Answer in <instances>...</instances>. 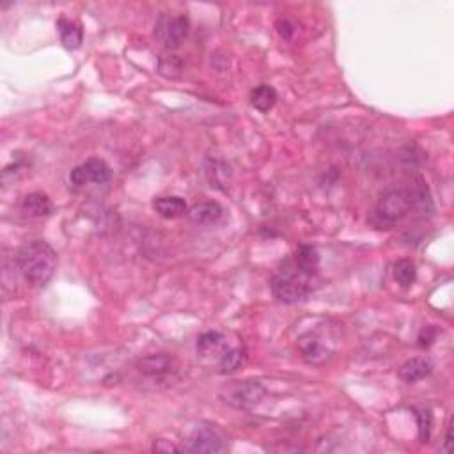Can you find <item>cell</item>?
<instances>
[{"mask_svg":"<svg viewBox=\"0 0 454 454\" xmlns=\"http://www.w3.org/2000/svg\"><path fill=\"white\" fill-rule=\"evenodd\" d=\"M266 396V389L256 380H248V382H236L229 385L222 393V399L227 405L234 406L240 410H251L258 406Z\"/></svg>","mask_w":454,"mask_h":454,"instance_id":"5b68a950","label":"cell"},{"mask_svg":"<svg viewBox=\"0 0 454 454\" xmlns=\"http://www.w3.org/2000/svg\"><path fill=\"white\" fill-rule=\"evenodd\" d=\"M57 29H59V36H61L62 45L68 50H76L80 49L84 41V32L80 24L76 21L68 20V18H61L57 21Z\"/></svg>","mask_w":454,"mask_h":454,"instance_id":"9a60e30c","label":"cell"},{"mask_svg":"<svg viewBox=\"0 0 454 454\" xmlns=\"http://www.w3.org/2000/svg\"><path fill=\"white\" fill-rule=\"evenodd\" d=\"M272 291L276 298L291 306V303L303 302L309 296L311 289L307 281H303L291 270H284L272 279Z\"/></svg>","mask_w":454,"mask_h":454,"instance_id":"8992f818","label":"cell"},{"mask_svg":"<svg viewBox=\"0 0 454 454\" xmlns=\"http://www.w3.org/2000/svg\"><path fill=\"white\" fill-rule=\"evenodd\" d=\"M295 266L303 276H313L320 268V252L313 245H300L295 254Z\"/></svg>","mask_w":454,"mask_h":454,"instance_id":"5bb4252c","label":"cell"},{"mask_svg":"<svg viewBox=\"0 0 454 454\" xmlns=\"http://www.w3.org/2000/svg\"><path fill=\"white\" fill-rule=\"evenodd\" d=\"M227 350L229 344L222 332L208 331L197 338V353L201 357H222Z\"/></svg>","mask_w":454,"mask_h":454,"instance_id":"30bf717a","label":"cell"},{"mask_svg":"<svg viewBox=\"0 0 454 454\" xmlns=\"http://www.w3.org/2000/svg\"><path fill=\"white\" fill-rule=\"evenodd\" d=\"M16 263L25 283L32 288H43L56 273L59 259L52 245L43 240H34L18 251Z\"/></svg>","mask_w":454,"mask_h":454,"instance_id":"6da1fadb","label":"cell"},{"mask_svg":"<svg viewBox=\"0 0 454 454\" xmlns=\"http://www.w3.org/2000/svg\"><path fill=\"white\" fill-rule=\"evenodd\" d=\"M190 31V21L185 14H162L155 25V38L166 49L176 50L181 46Z\"/></svg>","mask_w":454,"mask_h":454,"instance_id":"3957f363","label":"cell"},{"mask_svg":"<svg viewBox=\"0 0 454 454\" xmlns=\"http://www.w3.org/2000/svg\"><path fill=\"white\" fill-rule=\"evenodd\" d=\"M183 68H185V64L178 56H162L158 59V73L166 79L181 76Z\"/></svg>","mask_w":454,"mask_h":454,"instance_id":"d6986e66","label":"cell"},{"mask_svg":"<svg viewBox=\"0 0 454 454\" xmlns=\"http://www.w3.org/2000/svg\"><path fill=\"white\" fill-rule=\"evenodd\" d=\"M277 31H279V34L283 36L284 39H291L293 34H295V27H293L288 20L277 21Z\"/></svg>","mask_w":454,"mask_h":454,"instance_id":"7402d4cb","label":"cell"},{"mask_svg":"<svg viewBox=\"0 0 454 454\" xmlns=\"http://www.w3.org/2000/svg\"><path fill=\"white\" fill-rule=\"evenodd\" d=\"M227 449V438L218 428L211 424H201L192 430L185 442L183 451L188 453H224Z\"/></svg>","mask_w":454,"mask_h":454,"instance_id":"277c9868","label":"cell"},{"mask_svg":"<svg viewBox=\"0 0 454 454\" xmlns=\"http://www.w3.org/2000/svg\"><path fill=\"white\" fill-rule=\"evenodd\" d=\"M413 206V192L406 188L389 190L376 204V217L385 224H396Z\"/></svg>","mask_w":454,"mask_h":454,"instance_id":"7a4b0ae2","label":"cell"},{"mask_svg":"<svg viewBox=\"0 0 454 454\" xmlns=\"http://www.w3.org/2000/svg\"><path fill=\"white\" fill-rule=\"evenodd\" d=\"M84 176H86L87 183H94V185H105L111 181L112 171L109 163L101 158H89L86 163H82Z\"/></svg>","mask_w":454,"mask_h":454,"instance_id":"2e32d148","label":"cell"},{"mask_svg":"<svg viewBox=\"0 0 454 454\" xmlns=\"http://www.w3.org/2000/svg\"><path fill=\"white\" fill-rule=\"evenodd\" d=\"M153 208H155L156 213L163 218H178L183 217L185 213H188L186 201L178 196L156 197L155 203H153Z\"/></svg>","mask_w":454,"mask_h":454,"instance_id":"7c38bea8","label":"cell"},{"mask_svg":"<svg viewBox=\"0 0 454 454\" xmlns=\"http://www.w3.org/2000/svg\"><path fill=\"white\" fill-rule=\"evenodd\" d=\"M431 369H433V364H431L430 358L415 357L410 358V360H406L405 364L401 365L399 376H401L406 383H415L419 382V380L426 378L431 373Z\"/></svg>","mask_w":454,"mask_h":454,"instance_id":"8fae6325","label":"cell"},{"mask_svg":"<svg viewBox=\"0 0 454 454\" xmlns=\"http://www.w3.org/2000/svg\"><path fill=\"white\" fill-rule=\"evenodd\" d=\"M245 360V351L240 348H229L224 355L221 357V373L227 375V373H233L236 369H240V365Z\"/></svg>","mask_w":454,"mask_h":454,"instance_id":"ffe728a7","label":"cell"},{"mask_svg":"<svg viewBox=\"0 0 454 454\" xmlns=\"http://www.w3.org/2000/svg\"><path fill=\"white\" fill-rule=\"evenodd\" d=\"M153 449H155L156 453H171V451H176V453H178V451H181V449L176 448L174 444H167L166 440H158V442H156L155 448H153Z\"/></svg>","mask_w":454,"mask_h":454,"instance_id":"603a6c76","label":"cell"},{"mask_svg":"<svg viewBox=\"0 0 454 454\" xmlns=\"http://www.w3.org/2000/svg\"><path fill=\"white\" fill-rule=\"evenodd\" d=\"M298 348L302 351V357L306 358L309 364L314 365H321L328 360L331 357V351L328 348L321 343V339L318 336H314L313 332L309 334H303L302 338L298 339Z\"/></svg>","mask_w":454,"mask_h":454,"instance_id":"ba28073f","label":"cell"},{"mask_svg":"<svg viewBox=\"0 0 454 454\" xmlns=\"http://www.w3.org/2000/svg\"><path fill=\"white\" fill-rule=\"evenodd\" d=\"M21 210H24L27 215H31V217L41 218V217H49V215L52 213L54 204L46 193L34 192V193L25 196L24 203H21Z\"/></svg>","mask_w":454,"mask_h":454,"instance_id":"4fadbf2b","label":"cell"},{"mask_svg":"<svg viewBox=\"0 0 454 454\" xmlns=\"http://www.w3.org/2000/svg\"><path fill=\"white\" fill-rule=\"evenodd\" d=\"M417 420H419L420 442H428L431 433V423H433V417H431L430 410H419V412H417Z\"/></svg>","mask_w":454,"mask_h":454,"instance_id":"44dd1931","label":"cell"},{"mask_svg":"<svg viewBox=\"0 0 454 454\" xmlns=\"http://www.w3.org/2000/svg\"><path fill=\"white\" fill-rule=\"evenodd\" d=\"M224 217V208L217 201H203L188 210V218L197 226H213Z\"/></svg>","mask_w":454,"mask_h":454,"instance_id":"9c48e42d","label":"cell"},{"mask_svg":"<svg viewBox=\"0 0 454 454\" xmlns=\"http://www.w3.org/2000/svg\"><path fill=\"white\" fill-rule=\"evenodd\" d=\"M277 100H279V94H277V91L273 89L272 86H266V84L258 86L256 89H252V93H251L252 107H254L256 111H259V112L272 111V109L276 107Z\"/></svg>","mask_w":454,"mask_h":454,"instance_id":"e0dca14e","label":"cell"},{"mask_svg":"<svg viewBox=\"0 0 454 454\" xmlns=\"http://www.w3.org/2000/svg\"><path fill=\"white\" fill-rule=\"evenodd\" d=\"M138 373L146 376H151V378H160V376L171 375L176 371V364L172 360V357L166 353H156V355H146L141 357L135 364Z\"/></svg>","mask_w":454,"mask_h":454,"instance_id":"52a82bcc","label":"cell"},{"mask_svg":"<svg viewBox=\"0 0 454 454\" xmlns=\"http://www.w3.org/2000/svg\"><path fill=\"white\" fill-rule=\"evenodd\" d=\"M394 279L403 288H410L417 279V268L408 259H399L394 265Z\"/></svg>","mask_w":454,"mask_h":454,"instance_id":"ac0fdd59","label":"cell"},{"mask_svg":"<svg viewBox=\"0 0 454 454\" xmlns=\"http://www.w3.org/2000/svg\"><path fill=\"white\" fill-rule=\"evenodd\" d=\"M444 451H445V453H451V451H453V426H449L448 435H445Z\"/></svg>","mask_w":454,"mask_h":454,"instance_id":"cb8c5ba5","label":"cell"}]
</instances>
